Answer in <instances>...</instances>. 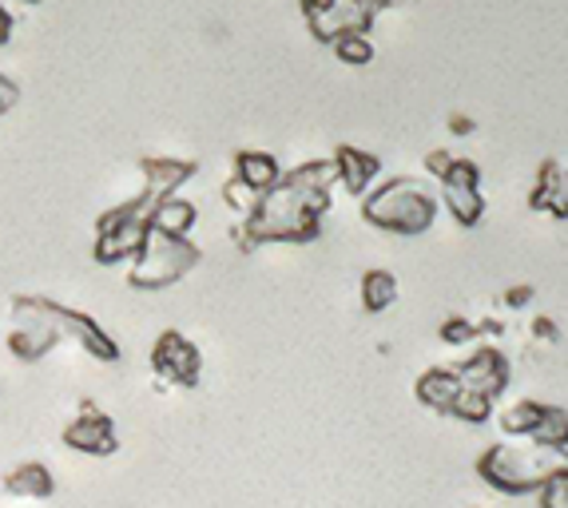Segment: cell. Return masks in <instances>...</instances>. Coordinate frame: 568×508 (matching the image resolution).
Masks as SVG:
<instances>
[{
    "mask_svg": "<svg viewBox=\"0 0 568 508\" xmlns=\"http://www.w3.org/2000/svg\"><path fill=\"white\" fill-rule=\"evenodd\" d=\"M532 338H540V342H557V338H560L557 322H552V318H532Z\"/></svg>",
    "mask_w": 568,
    "mask_h": 508,
    "instance_id": "f546056e",
    "label": "cell"
},
{
    "mask_svg": "<svg viewBox=\"0 0 568 508\" xmlns=\"http://www.w3.org/2000/svg\"><path fill=\"white\" fill-rule=\"evenodd\" d=\"M143 191L140 195L148 199H168V195H180L183 183L195 175V163L191 160H143Z\"/></svg>",
    "mask_w": 568,
    "mask_h": 508,
    "instance_id": "2e32d148",
    "label": "cell"
},
{
    "mask_svg": "<svg viewBox=\"0 0 568 508\" xmlns=\"http://www.w3.org/2000/svg\"><path fill=\"white\" fill-rule=\"evenodd\" d=\"M362 306H366L369 314H386L394 302H398V278L389 271H382V266H374V271L362 274Z\"/></svg>",
    "mask_w": 568,
    "mask_h": 508,
    "instance_id": "d6986e66",
    "label": "cell"
},
{
    "mask_svg": "<svg viewBox=\"0 0 568 508\" xmlns=\"http://www.w3.org/2000/svg\"><path fill=\"white\" fill-rule=\"evenodd\" d=\"M334 171H338V183L351 191L354 199H366L369 191L378 187V175H382V160L374 151H362L351 148V143H342L334 151Z\"/></svg>",
    "mask_w": 568,
    "mask_h": 508,
    "instance_id": "7c38bea8",
    "label": "cell"
},
{
    "mask_svg": "<svg viewBox=\"0 0 568 508\" xmlns=\"http://www.w3.org/2000/svg\"><path fill=\"white\" fill-rule=\"evenodd\" d=\"M437 191L417 175H394L362 199V219L386 235H426L437 219Z\"/></svg>",
    "mask_w": 568,
    "mask_h": 508,
    "instance_id": "3957f363",
    "label": "cell"
},
{
    "mask_svg": "<svg viewBox=\"0 0 568 508\" xmlns=\"http://www.w3.org/2000/svg\"><path fill=\"white\" fill-rule=\"evenodd\" d=\"M195 266H200V246L191 238H168L152 231L140 254L132 258V266H128V283L135 291H163V286H175L180 278H187Z\"/></svg>",
    "mask_w": 568,
    "mask_h": 508,
    "instance_id": "5b68a950",
    "label": "cell"
},
{
    "mask_svg": "<svg viewBox=\"0 0 568 508\" xmlns=\"http://www.w3.org/2000/svg\"><path fill=\"white\" fill-rule=\"evenodd\" d=\"M152 369L160 382H171V386L191 389L200 386L203 374V354L191 338H183L180 329H163L152 346Z\"/></svg>",
    "mask_w": 568,
    "mask_h": 508,
    "instance_id": "ba28073f",
    "label": "cell"
},
{
    "mask_svg": "<svg viewBox=\"0 0 568 508\" xmlns=\"http://www.w3.org/2000/svg\"><path fill=\"white\" fill-rule=\"evenodd\" d=\"M342 0H298V9H303V17L311 20V17H323V12H331V9H338Z\"/></svg>",
    "mask_w": 568,
    "mask_h": 508,
    "instance_id": "f1b7e54d",
    "label": "cell"
},
{
    "mask_svg": "<svg viewBox=\"0 0 568 508\" xmlns=\"http://www.w3.org/2000/svg\"><path fill=\"white\" fill-rule=\"evenodd\" d=\"M60 342V329L52 326V318L44 314L40 298H17L12 302V334L9 349L20 362H40L48 349Z\"/></svg>",
    "mask_w": 568,
    "mask_h": 508,
    "instance_id": "52a82bcc",
    "label": "cell"
},
{
    "mask_svg": "<svg viewBox=\"0 0 568 508\" xmlns=\"http://www.w3.org/2000/svg\"><path fill=\"white\" fill-rule=\"evenodd\" d=\"M449 132H454V135H474V120H469V115H449Z\"/></svg>",
    "mask_w": 568,
    "mask_h": 508,
    "instance_id": "1f68e13d",
    "label": "cell"
},
{
    "mask_svg": "<svg viewBox=\"0 0 568 508\" xmlns=\"http://www.w3.org/2000/svg\"><path fill=\"white\" fill-rule=\"evenodd\" d=\"M223 203H227V211H235L239 223H246V219L255 215L258 203H263V195L258 191H251L246 183H239L235 175L227 180V187H223Z\"/></svg>",
    "mask_w": 568,
    "mask_h": 508,
    "instance_id": "cb8c5ba5",
    "label": "cell"
},
{
    "mask_svg": "<svg viewBox=\"0 0 568 508\" xmlns=\"http://www.w3.org/2000/svg\"><path fill=\"white\" fill-rule=\"evenodd\" d=\"M4 489L12 497H24V500H48L57 492V477L48 473V465L40 461H20L17 469L4 473Z\"/></svg>",
    "mask_w": 568,
    "mask_h": 508,
    "instance_id": "ac0fdd59",
    "label": "cell"
},
{
    "mask_svg": "<svg viewBox=\"0 0 568 508\" xmlns=\"http://www.w3.org/2000/svg\"><path fill=\"white\" fill-rule=\"evenodd\" d=\"M532 445H545V449H560L568 453V409L565 405H545L540 409V421L529 437Z\"/></svg>",
    "mask_w": 568,
    "mask_h": 508,
    "instance_id": "44dd1931",
    "label": "cell"
},
{
    "mask_svg": "<svg viewBox=\"0 0 568 508\" xmlns=\"http://www.w3.org/2000/svg\"><path fill=\"white\" fill-rule=\"evenodd\" d=\"M532 211H549L552 219H568V167H560L557 160H545L537 171L529 195Z\"/></svg>",
    "mask_w": 568,
    "mask_h": 508,
    "instance_id": "4fadbf2b",
    "label": "cell"
},
{
    "mask_svg": "<svg viewBox=\"0 0 568 508\" xmlns=\"http://www.w3.org/2000/svg\"><path fill=\"white\" fill-rule=\"evenodd\" d=\"M525 302H532V286H513V291H505V306H525Z\"/></svg>",
    "mask_w": 568,
    "mask_h": 508,
    "instance_id": "4dcf8cb0",
    "label": "cell"
},
{
    "mask_svg": "<svg viewBox=\"0 0 568 508\" xmlns=\"http://www.w3.org/2000/svg\"><path fill=\"white\" fill-rule=\"evenodd\" d=\"M64 445L84 453V457H112V453L120 449L115 421L108 414H100L95 405H84V409L64 425Z\"/></svg>",
    "mask_w": 568,
    "mask_h": 508,
    "instance_id": "8fae6325",
    "label": "cell"
},
{
    "mask_svg": "<svg viewBox=\"0 0 568 508\" xmlns=\"http://www.w3.org/2000/svg\"><path fill=\"white\" fill-rule=\"evenodd\" d=\"M24 4H37V0H24Z\"/></svg>",
    "mask_w": 568,
    "mask_h": 508,
    "instance_id": "e575fe53",
    "label": "cell"
},
{
    "mask_svg": "<svg viewBox=\"0 0 568 508\" xmlns=\"http://www.w3.org/2000/svg\"><path fill=\"white\" fill-rule=\"evenodd\" d=\"M331 48H334V57L351 68H366L369 60H374V40H369V32H346V37H338Z\"/></svg>",
    "mask_w": 568,
    "mask_h": 508,
    "instance_id": "7402d4cb",
    "label": "cell"
},
{
    "mask_svg": "<svg viewBox=\"0 0 568 508\" xmlns=\"http://www.w3.org/2000/svg\"><path fill=\"white\" fill-rule=\"evenodd\" d=\"M540 409H545V402H532V397H521V402H509L501 409V429L513 437V441H529L532 429H537L540 421Z\"/></svg>",
    "mask_w": 568,
    "mask_h": 508,
    "instance_id": "ffe728a7",
    "label": "cell"
},
{
    "mask_svg": "<svg viewBox=\"0 0 568 508\" xmlns=\"http://www.w3.org/2000/svg\"><path fill=\"white\" fill-rule=\"evenodd\" d=\"M454 369H457V377H462L465 389H474V394L489 397V402H497V397H501L505 389H509V382H513L509 358H505L497 346L474 349V354H469V358H465L462 366H454Z\"/></svg>",
    "mask_w": 568,
    "mask_h": 508,
    "instance_id": "30bf717a",
    "label": "cell"
},
{
    "mask_svg": "<svg viewBox=\"0 0 568 508\" xmlns=\"http://www.w3.org/2000/svg\"><path fill=\"white\" fill-rule=\"evenodd\" d=\"M537 500L540 508H568V469L557 473L552 480H545L537 489Z\"/></svg>",
    "mask_w": 568,
    "mask_h": 508,
    "instance_id": "484cf974",
    "label": "cell"
},
{
    "mask_svg": "<svg viewBox=\"0 0 568 508\" xmlns=\"http://www.w3.org/2000/svg\"><path fill=\"white\" fill-rule=\"evenodd\" d=\"M449 417L462 425H485L493 417V402L481 394H474V389H462V397L454 402V409H449Z\"/></svg>",
    "mask_w": 568,
    "mask_h": 508,
    "instance_id": "603a6c76",
    "label": "cell"
},
{
    "mask_svg": "<svg viewBox=\"0 0 568 508\" xmlns=\"http://www.w3.org/2000/svg\"><path fill=\"white\" fill-rule=\"evenodd\" d=\"M326 211H331L326 191H311L283 175V183L263 195L255 215L235 226V238L243 251L263 243H314L323 235Z\"/></svg>",
    "mask_w": 568,
    "mask_h": 508,
    "instance_id": "6da1fadb",
    "label": "cell"
},
{
    "mask_svg": "<svg viewBox=\"0 0 568 508\" xmlns=\"http://www.w3.org/2000/svg\"><path fill=\"white\" fill-rule=\"evenodd\" d=\"M40 302H44V314L52 318V326L60 329V338H72L77 346H84L88 354L100 362H120V346H115V338L100 322L80 311H68V306H57V302H48V298H40Z\"/></svg>",
    "mask_w": 568,
    "mask_h": 508,
    "instance_id": "9c48e42d",
    "label": "cell"
},
{
    "mask_svg": "<svg viewBox=\"0 0 568 508\" xmlns=\"http://www.w3.org/2000/svg\"><path fill=\"white\" fill-rule=\"evenodd\" d=\"M362 4H366V12H369V17L378 20V12L386 9V4H394V0H362Z\"/></svg>",
    "mask_w": 568,
    "mask_h": 508,
    "instance_id": "836d02e7",
    "label": "cell"
},
{
    "mask_svg": "<svg viewBox=\"0 0 568 508\" xmlns=\"http://www.w3.org/2000/svg\"><path fill=\"white\" fill-rule=\"evenodd\" d=\"M568 469V453L545 449L532 441H497L481 453L477 477L501 497H532V492Z\"/></svg>",
    "mask_w": 568,
    "mask_h": 508,
    "instance_id": "7a4b0ae2",
    "label": "cell"
},
{
    "mask_svg": "<svg viewBox=\"0 0 568 508\" xmlns=\"http://www.w3.org/2000/svg\"><path fill=\"white\" fill-rule=\"evenodd\" d=\"M152 207L155 199L135 195L120 207H112L108 215H100L95 223V263L115 266V263H132L140 246L152 235Z\"/></svg>",
    "mask_w": 568,
    "mask_h": 508,
    "instance_id": "277c9868",
    "label": "cell"
},
{
    "mask_svg": "<svg viewBox=\"0 0 568 508\" xmlns=\"http://www.w3.org/2000/svg\"><path fill=\"white\" fill-rule=\"evenodd\" d=\"M462 389L465 386L454 366H434L414 382L417 402L426 405V409H434V414H446V417H449V409H454L457 397H462Z\"/></svg>",
    "mask_w": 568,
    "mask_h": 508,
    "instance_id": "5bb4252c",
    "label": "cell"
},
{
    "mask_svg": "<svg viewBox=\"0 0 568 508\" xmlns=\"http://www.w3.org/2000/svg\"><path fill=\"white\" fill-rule=\"evenodd\" d=\"M283 163L271 155V151H258V148H243L235 155V180L246 183L251 191L266 195V191H275L283 183Z\"/></svg>",
    "mask_w": 568,
    "mask_h": 508,
    "instance_id": "9a60e30c",
    "label": "cell"
},
{
    "mask_svg": "<svg viewBox=\"0 0 568 508\" xmlns=\"http://www.w3.org/2000/svg\"><path fill=\"white\" fill-rule=\"evenodd\" d=\"M12 40V12L0 4V44H9Z\"/></svg>",
    "mask_w": 568,
    "mask_h": 508,
    "instance_id": "d6a6232c",
    "label": "cell"
},
{
    "mask_svg": "<svg viewBox=\"0 0 568 508\" xmlns=\"http://www.w3.org/2000/svg\"><path fill=\"white\" fill-rule=\"evenodd\" d=\"M437 203L449 211V219L462 226H477L485 219L481 167L474 160H454L449 171L437 180Z\"/></svg>",
    "mask_w": 568,
    "mask_h": 508,
    "instance_id": "8992f818",
    "label": "cell"
},
{
    "mask_svg": "<svg viewBox=\"0 0 568 508\" xmlns=\"http://www.w3.org/2000/svg\"><path fill=\"white\" fill-rule=\"evenodd\" d=\"M195 223H200V207L183 195H168L152 207V231L168 238H191Z\"/></svg>",
    "mask_w": 568,
    "mask_h": 508,
    "instance_id": "e0dca14e",
    "label": "cell"
},
{
    "mask_svg": "<svg viewBox=\"0 0 568 508\" xmlns=\"http://www.w3.org/2000/svg\"><path fill=\"white\" fill-rule=\"evenodd\" d=\"M457 155H449V151H429L426 155V171H429V180H442L449 171V163H454Z\"/></svg>",
    "mask_w": 568,
    "mask_h": 508,
    "instance_id": "4316f807",
    "label": "cell"
},
{
    "mask_svg": "<svg viewBox=\"0 0 568 508\" xmlns=\"http://www.w3.org/2000/svg\"><path fill=\"white\" fill-rule=\"evenodd\" d=\"M17 100H20V88L12 84L9 75L0 72V115H4V112H12V108H17Z\"/></svg>",
    "mask_w": 568,
    "mask_h": 508,
    "instance_id": "83f0119b",
    "label": "cell"
},
{
    "mask_svg": "<svg viewBox=\"0 0 568 508\" xmlns=\"http://www.w3.org/2000/svg\"><path fill=\"white\" fill-rule=\"evenodd\" d=\"M437 334H442V342H446V346H469V342L481 338V326H477V322H469V318H446Z\"/></svg>",
    "mask_w": 568,
    "mask_h": 508,
    "instance_id": "d4e9b609",
    "label": "cell"
}]
</instances>
